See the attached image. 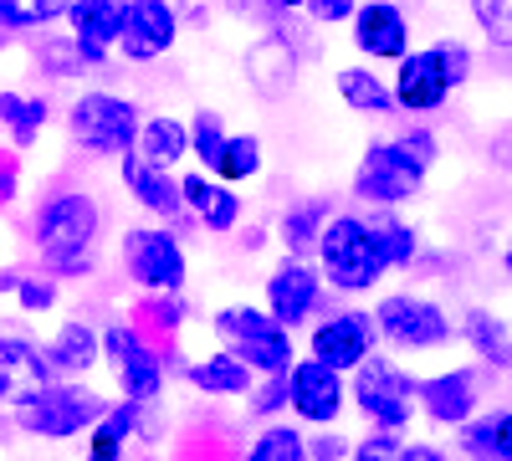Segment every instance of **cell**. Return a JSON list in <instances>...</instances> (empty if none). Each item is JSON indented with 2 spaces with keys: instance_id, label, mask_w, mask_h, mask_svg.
I'll return each mask as SVG.
<instances>
[{
  "instance_id": "c3c4849f",
  "label": "cell",
  "mask_w": 512,
  "mask_h": 461,
  "mask_svg": "<svg viewBox=\"0 0 512 461\" xmlns=\"http://www.w3.org/2000/svg\"><path fill=\"white\" fill-rule=\"evenodd\" d=\"M277 11H303V0H272Z\"/></svg>"
},
{
  "instance_id": "ba28073f",
  "label": "cell",
  "mask_w": 512,
  "mask_h": 461,
  "mask_svg": "<svg viewBox=\"0 0 512 461\" xmlns=\"http://www.w3.org/2000/svg\"><path fill=\"white\" fill-rule=\"evenodd\" d=\"M103 354H108V364H113V374H118L123 400L149 405V400L164 395V359H159V349L144 339V328H134V323L103 328Z\"/></svg>"
},
{
  "instance_id": "4dcf8cb0",
  "label": "cell",
  "mask_w": 512,
  "mask_h": 461,
  "mask_svg": "<svg viewBox=\"0 0 512 461\" xmlns=\"http://www.w3.org/2000/svg\"><path fill=\"white\" fill-rule=\"evenodd\" d=\"M461 333H466V344H472L482 359H492V364H507V359H512V333H507L487 308H472V313H466Z\"/></svg>"
},
{
  "instance_id": "52a82bcc",
  "label": "cell",
  "mask_w": 512,
  "mask_h": 461,
  "mask_svg": "<svg viewBox=\"0 0 512 461\" xmlns=\"http://www.w3.org/2000/svg\"><path fill=\"white\" fill-rule=\"evenodd\" d=\"M123 267L139 287L149 292H180L190 267H185V246L169 226H134L123 231Z\"/></svg>"
},
{
  "instance_id": "6da1fadb",
  "label": "cell",
  "mask_w": 512,
  "mask_h": 461,
  "mask_svg": "<svg viewBox=\"0 0 512 461\" xmlns=\"http://www.w3.org/2000/svg\"><path fill=\"white\" fill-rule=\"evenodd\" d=\"M103 211L93 195L82 190H57L41 200L36 211V246L52 262L57 277H88L93 272V241H98Z\"/></svg>"
},
{
  "instance_id": "8fae6325",
  "label": "cell",
  "mask_w": 512,
  "mask_h": 461,
  "mask_svg": "<svg viewBox=\"0 0 512 461\" xmlns=\"http://www.w3.org/2000/svg\"><path fill=\"white\" fill-rule=\"evenodd\" d=\"M374 328L384 333L390 344L400 349H441L451 339V323L436 303L425 298H410V292H395V298H384L379 313H374Z\"/></svg>"
},
{
  "instance_id": "f546056e",
  "label": "cell",
  "mask_w": 512,
  "mask_h": 461,
  "mask_svg": "<svg viewBox=\"0 0 512 461\" xmlns=\"http://www.w3.org/2000/svg\"><path fill=\"white\" fill-rule=\"evenodd\" d=\"M47 98H26V93H0V123L11 129L16 144H36L41 123H47Z\"/></svg>"
},
{
  "instance_id": "3957f363",
  "label": "cell",
  "mask_w": 512,
  "mask_h": 461,
  "mask_svg": "<svg viewBox=\"0 0 512 461\" xmlns=\"http://www.w3.org/2000/svg\"><path fill=\"white\" fill-rule=\"evenodd\" d=\"M466 72H472V52L461 41H441L431 52H405L395 77V103L405 113H431L451 98V88H461Z\"/></svg>"
},
{
  "instance_id": "f907efd6",
  "label": "cell",
  "mask_w": 512,
  "mask_h": 461,
  "mask_svg": "<svg viewBox=\"0 0 512 461\" xmlns=\"http://www.w3.org/2000/svg\"><path fill=\"white\" fill-rule=\"evenodd\" d=\"M507 436H512V410H507Z\"/></svg>"
},
{
  "instance_id": "d4e9b609",
  "label": "cell",
  "mask_w": 512,
  "mask_h": 461,
  "mask_svg": "<svg viewBox=\"0 0 512 461\" xmlns=\"http://www.w3.org/2000/svg\"><path fill=\"white\" fill-rule=\"evenodd\" d=\"M190 385L205 395H251V369L231 349H221V354L190 364Z\"/></svg>"
},
{
  "instance_id": "e0dca14e",
  "label": "cell",
  "mask_w": 512,
  "mask_h": 461,
  "mask_svg": "<svg viewBox=\"0 0 512 461\" xmlns=\"http://www.w3.org/2000/svg\"><path fill=\"white\" fill-rule=\"evenodd\" d=\"M323 298V282L313 267H303L297 257H287L272 277H267V313L282 323V328H297V323H308L313 308Z\"/></svg>"
},
{
  "instance_id": "484cf974",
  "label": "cell",
  "mask_w": 512,
  "mask_h": 461,
  "mask_svg": "<svg viewBox=\"0 0 512 461\" xmlns=\"http://www.w3.org/2000/svg\"><path fill=\"white\" fill-rule=\"evenodd\" d=\"M338 98H344L354 113H395V88H384V82L369 72V67H344L338 72Z\"/></svg>"
},
{
  "instance_id": "ac0fdd59",
  "label": "cell",
  "mask_w": 512,
  "mask_h": 461,
  "mask_svg": "<svg viewBox=\"0 0 512 461\" xmlns=\"http://www.w3.org/2000/svg\"><path fill=\"white\" fill-rule=\"evenodd\" d=\"M123 185L159 221H185L190 216L185 211V195H180V175L175 170H159V164H149V159H139L134 149L123 154Z\"/></svg>"
},
{
  "instance_id": "836d02e7",
  "label": "cell",
  "mask_w": 512,
  "mask_h": 461,
  "mask_svg": "<svg viewBox=\"0 0 512 461\" xmlns=\"http://www.w3.org/2000/svg\"><path fill=\"white\" fill-rule=\"evenodd\" d=\"M221 149H226V123H221V113H216V108H200V113L190 118V154L205 164V170H216Z\"/></svg>"
},
{
  "instance_id": "b9f144b4",
  "label": "cell",
  "mask_w": 512,
  "mask_h": 461,
  "mask_svg": "<svg viewBox=\"0 0 512 461\" xmlns=\"http://www.w3.org/2000/svg\"><path fill=\"white\" fill-rule=\"evenodd\" d=\"M16 190H21V164H16V154L0 149V211L16 200Z\"/></svg>"
},
{
  "instance_id": "f6af8a7d",
  "label": "cell",
  "mask_w": 512,
  "mask_h": 461,
  "mask_svg": "<svg viewBox=\"0 0 512 461\" xmlns=\"http://www.w3.org/2000/svg\"><path fill=\"white\" fill-rule=\"evenodd\" d=\"M354 461H395V446H390V431H384L379 441H369V446H359V451H354Z\"/></svg>"
},
{
  "instance_id": "4fadbf2b",
  "label": "cell",
  "mask_w": 512,
  "mask_h": 461,
  "mask_svg": "<svg viewBox=\"0 0 512 461\" xmlns=\"http://www.w3.org/2000/svg\"><path fill=\"white\" fill-rule=\"evenodd\" d=\"M287 390H292V410L313 426H333L344 410V374L328 369L323 359H292L287 369Z\"/></svg>"
},
{
  "instance_id": "44dd1931",
  "label": "cell",
  "mask_w": 512,
  "mask_h": 461,
  "mask_svg": "<svg viewBox=\"0 0 512 461\" xmlns=\"http://www.w3.org/2000/svg\"><path fill=\"white\" fill-rule=\"evenodd\" d=\"M292 77H297V57H292V41L267 31L256 47L246 52V82L256 88V98H282L292 88Z\"/></svg>"
},
{
  "instance_id": "bcb514c9",
  "label": "cell",
  "mask_w": 512,
  "mask_h": 461,
  "mask_svg": "<svg viewBox=\"0 0 512 461\" xmlns=\"http://www.w3.org/2000/svg\"><path fill=\"white\" fill-rule=\"evenodd\" d=\"M395 461H446L436 446H405V451H395Z\"/></svg>"
},
{
  "instance_id": "277c9868",
  "label": "cell",
  "mask_w": 512,
  "mask_h": 461,
  "mask_svg": "<svg viewBox=\"0 0 512 461\" xmlns=\"http://www.w3.org/2000/svg\"><path fill=\"white\" fill-rule=\"evenodd\" d=\"M216 333L251 374H287L292 369V328H282L267 308H221Z\"/></svg>"
},
{
  "instance_id": "5b68a950",
  "label": "cell",
  "mask_w": 512,
  "mask_h": 461,
  "mask_svg": "<svg viewBox=\"0 0 512 461\" xmlns=\"http://www.w3.org/2000/svg\"><path fill=\"white\" fill-rule=\"evenodd\" d=\"M139 123L144 113L134 108V98H118V93H82L72 108H67V134L88 149V154H108V159H123L139 139Z\"/></svg>"
},
{
  "instance_id": "7a4b0ae2",
  "label": "cell",
  "mask_w": 512,
  "mask_h": 461,
  "mask_svg": "<svg viewBox=\"0 0 512 461\" xmlns=\"http://www.w3.org/2000/svg\"><path fill=\"white\" fill-rule=\"evenodd\" d=\"M318 262H323V277L338 292H369L384 272H390L374 226L359 221V216H328V226L318 236Z\"/></svg>"
},
{
  "instance_id": "8d00e7d4",
  "label": "cell",
  "mask_w": 512,
  "mask_h": 461,
  "mask_svg": "<svg viewBox=\"0 0 512 461\" xmlns=\"http://www.w3.org/2000/svg\"><path fill=\"white\" fill-rule=\"evenodd\" d=\"M134 323H139V328L154 323V328H164V333H175V328L185 323V298H180V292H154L149 303H139Z\"/></svg>"
},
{
  "instance_id": "cb8c5ba5",
  "label": "cell",
  "mask_w": 512,
  "mask_h": 461,
  "mask_svg": "<svg viewBox=\"0 0 512 461\" xmlns=\"http://www.w3.org/2000/svg\"><path fill=\"white\" fill-rule=\"evenodd\" d=\"M47 354H52L57 374H88L103 359V333L88 323H62L57 339L47 344Z\"/></svg>"
},
{
  "instance_id": "7dc6e473",
  "label": "cell",
  "mask_w": 512,
  "mask_h": 461,
  "mask_svg": "<svg viewBox=\"0 0 512 461\" xmlns=\"http://www.w3.org/2000/svg\"><path fill=\"white\" fill-rule=\"evenodd\" d=\"M16 282H21V272H0V292H16Z\"/></svg>"
},
{
  "instance_id": "60d3db41",
  "label": "cell",
  "mask_w": 512,
  "mask_h": 461,
  "mask_svg": "<svg viewBox=\"0 0 512 461\" xmlns=\"http://www.w3.org/2000/svg\"><path fill=\"white\" fill-rule=\"evenodd\" d=\"M303 11H308L313 21L333 26V21H354V11H359V0H303Z\"/></svg>"
},
{
  "instance_id": "30bf717a",
  "label": "cell",
  "mask_w": 512,
  "mask_h": 461,
  "mask_svg": "<svg viewBox=\"0 0 512 461\" xmlns=\"http://www.w3.org/2000/svg\"><path fill=\"white\" fill-rule=\"evenodd\" d=\"M354 400H359V410L369 415L379 431H400V426H410L415 385L405 380L390 359H374V354H369V359L354 369Z\"/></svg>"
},
{
  "instance_id": "7402d4cb",
  "label": "cell",
  "mask_w": 512,
  "mask_h": 461,
  "mask_svg": "<svg viewBox=\"0 0 512 461\" xmlns=\"http://www.w3.org/2000/svg\"><path fill=\"white\" fill-rule=\"evenodd\" d=\"M425 410H431L436 426H466L472 421V405H477V374L472 369H451V374H436V380L415 385Z\"/></svg>"
},
{
  "instance_id": "9a60e30c",
  "label": "cell",
  "mask_w": 512,
  "mask_h": 461,
  "mask_svg": "<svg viewBox=\"0 0 512 461\" xmlns=\"http://www.w3.org/2000/svg\"><path fill=\"white\" fill-rule=\"evenodd\" d=\"M123 11H128V0H67V26L88 67H103L108 52L118 47Z\"/></svg>"
},
{
  "instance_id": "7c38bea8",
  "label": "cell",
  "mask_w": 512,
  "mask_h": 461,
  "mask_svg": "<svg viewBox=\"0 0 512 461\" xmlns=\"http://www.w3.org/2000/svg\"><path fill=\"white\" fill-rule=\"evenodd\" d=\"M175 36H180V11L169 6V0H128L123 36H118V47H123L128 62L164 57L169 47H175Z\"/></svg>"
},
{
  "instance_id": "4316f807",
  "label": "cell",
  "mask_w": 512,
  "mask_h": 461,
  "mask_svg": "<svg viewBox=\"0 0 512 461\" xmlns=\"http://www.w3.org/2000/svg\"><path fill=\"white\" fill-rule=\"evenodd\" d=\"M461 446H466V456H477V461H512L507 410H492V415H482V421L461 426Z\"/></svg>"
},
{
  "instance_id": "f35d334b",
  "label": "cell",
  "mask_w": 512,
  "mask_h": 461,
  "mask_svg": "<svg viewBox=\"0 0 512 461\" xmlns=\"http://www.w3.org/2000/svg\"><path fill=\"white\" fill-rule=\"evenodd\" d=\"M292 405V390H287V374H267L262 385H251V415H277V410H287Z\"/></svg>"
},
{
  "instance_id": "2e32d148",
  "label": "cell",
  "mask_w": 512,
  "mask_h": 461,
  "mask_svg": "<svg viewBox=\"0 0 512 461\" xmlns=\"http://www.w3.org/2000/svg\"><path fill=\"white\" fill-rule=\"evenodd\" d=\"M62 380L52 354L41 349L36 339H21V333H0V400H26L31 390Z\"/></svg>"
},
{
  "instance_id": "83f0119b",
  "label": "cell",
  "mask_w": 512,
  "mask_h": 461,
  "mask_svg": "<svg viewBox=\"0 0 512 461\" xmlns=\"http://www.w3.org/2000/svg\"><path fill=\"white\" fill-rule=\"evenodd\" d=\"M323 226H328V200H303V205H292V211L282 216L277 236H282V246L292 251V257H303L308 246H318Z\"/></svg>"
},
{
  "instance_id": "74e56055",
  "label": "cell",
  "mask_w": 512,
  "mask_h": 461,
  "mask_svg": "<svg viewBox=\"0 0 512 461\" xmlns=\"http://www.w3.org/2000/svg\"><path fill=\"white\" fill-rule=\"evenodd\" d=\"M477 26L487 31V41L497 47H512V0H472Z\"/></svg>"
},
{
  "instance_id": "ee69618b",
  "label": "cell",
  "mask_w": 512,
  "mask_h": 461,
  "mask_svg": "<svg viewBox=\"0 0 512 461\" xmlns=\"http://www.w3.org/2000/svg\"><path fill=\"white\" fill-rule=\"evenodd\" d=\"M400 144L425 164V170H431V159H436V139H431V134H425V129H410V134H400Z\"/></svg>"
},
{
  "instance_id": "8992f818",
  "label": "cell",
  "mask_w": 512,
  "mask_h": 461,
  "mask_svg": "<svg viewBox=\"0 0 512 461\" xmlns=\"http://www.w3.org/2000/svg\"><path fill=\"white\" fill-rule=\"evenodd\" d=\"M108 405L93 395V390H82V385H41L31 390L26 400H16V421L21 431L31 436H47V441H67V436H82V431H93V421L103 415Z\"/></svg>"
},
{
  "instance_id": "ab89813d",
  "label": "cell",
  "mask_w": 512,
  "mask_h": 461,
  "mask_svg": "<svg viewBox=\"0 0 512 461\" xmlns=\"http://www.w3.org/2000/svg\"><path fill=\"white\" fill-rule=\"evenodd\" d=\"M16 298H21L26 313H47V308H57V282L52 277H21Z\"/></svg>"
},
{
  "instance_id": "ffe728a7",
  "label": "cell",
  "mask_w": 512,
  "mask_h": 461,
  "mask_svg": "<svg viewBox=\"0 0 512 461\" xmlns=\"http://www.w3.org/2000/svg\"><path fill=\"white\" fill-rule=\"evenodd\" d=\"M180 195H185V211H190L205 231H216V236L236 231V221H241V195H236L231 185L205 180V170H200V175H180Z\"/></svg>"
},
{
  "instance_id": "d590c367",
  "label": "cell",
  "mask_w": 512,
  "mask_h": 461,
  "mask_svg": "<svg viewBox=\"0 0 512 461\" xmlns=\"http://www.w3.org/2000/svg\"><path fill=\"white\" fill-rule=\"evenodd\" d=\"M369 226H374V236H379V246H384V262H390V267H410V262H415V231H410L405 221H395V216H369Z\"/></svg>"
},
{
  "instance_id": "681fc988",
  "label": "cell",
  "mask_w": 512,
  "mask_h": 461,
  "mask_svg": "<svg viewBox=\"0 0 512 461\" xmlns=\"http://www.w3.org/2000/svg\"><path fill=\"white\" fill-rule=\"evenodd\" d=\"M502 272H507V282H512V246H507V257H502Z\"/></svg>"
},
{
  "instance_id": "9c48e42d",
  "label": "cell",
  "mask_w": 512,
  "mask_h": 461,
  "mask_svg": "<svg viewBox=\"0 0 512 461\" xmlns=\"http://www.w3.org/2000/svg\"><path fill=\"white\" fill-rule=\"evenodd\" d=\"M420 180H425V164L400 139H390V144L364 149L359 170H354V195L369 200V205H400L420 190Z\"/></svg>"
},
{
  "instance_id": "d6a6232c",
  "label": "cell",
  "mask_w": 512,
  "mask_h": 461,
  "mask_svg": "<svg viewBox=\"0 0 512 461\" xmlns=\"http://www.w3.org/2000/svg\"><path fill=\"white\" fill-rule=\"evenodd\" d=\"M246 461H313V456H308V441L297 436L292 426H267L262 436L251 441Z\"/></svg>"
},
{
  "instance_id": "603a6c76",
  "label": "cell",
  "mask_w": 512,
  "mask_h": 461,
  "mask_svg": "<svg viewBox=\"0 0 512 461\" xmlns=\"http://www.w3.org/2000/svg\"><path fill=\"white\" fill-rule=\"evenodd\" d=\"M134 154L149 159V164H159V170H175V164L190 154V123L169 118V113L144 118L139 123V139H134Z\"/></svg>"
},
{
  "instance_id": "5bb4252c",
  "label": "cell",
  "mask_w": 512,
  "mask_h": 461,
  "mask_svg": "<svg viewBox=\"0 0 512 461\" xmlns=\"http://www.w3.org/2000/svg\"><path fill=\"white\" fill-rule=\"evenodd\" d=\"M374 339H379V328L369 313H333L313 328V359H323L328 369L344 374L374 354Z\"/></svg>"
},
{
  "instance_id": "e575fe53",
  "label": "cell",
  "mask_w": 512,
  "mask_h": 461,
  "mask_svg": "<svg viewBox=\"0 0 512 461\" xmlns=\"http://www.w3.org/2000/svg\"><path fill=\"white\" fill-rule=\"evenodd\" d=\"M36 67L47 72V77H77L88 62H82V52H77L72 36H41V41H36Z\"/></svg>"
},
{
  "instance_id": "d6986e66",
  "label": "cell",
  "mask_w": 512,
  "mask_h": 461,
  "mask_svg": "<svg viewBox=\"0 0 512 461\" xmlns=\"http://www.w3.org/2000/svg\"><path fill=\"white\" fill-rule=\"evenodd\" d=\"M354 41H359V52L374 57V62H400L410 52V26H405L400 6H390V0H369V6L354 11Z\"/></svg>"
},
{
  "instance_id": "7bdbcfd3",
  "label": "cell",
  "mask_w": 512,
  "mask_h": 461,
  "mask_svg": "<svg viewBox=\"0 0 512 461\" xmlns=\"http://www.w3.org/2000/svg\"><path fill=\"white\" fill-rule=\"evenodd\" d=\"M308 456H313V461H344V456H349V441L333 436V431H323V436L308 441Z\"/></svg>"
},
{
  "instance_id": "f1b7e54d",
  "label": "cell",
  "mask_w": 512,
  "mask_h": 461,
  "mask_svg": "<svg viewBox=\"0 0 512 461\" xmlns=\"http://www.w3.org/2000/svg\"><path fill=\"white\" fill-rule=\"evenodd\" d=\"M216 175L221 185H241V180H256L262 175V139L256 134H226V149L216 159Z\"/></svg>"
},
{
  "instance_id": "1f68e13d",
  "label": "cell",
  "mask_w": 512,
  "mask_h": 461,
  "mask_svg": "<svg viewBox=\"0 0 512 461\" xmlns=\"http://www.w3.org/2000/svg\"><path fill=\"white\" fill-rule=\"evenodd\" d=\"M67 16V0H0V31H41Z\"/></svg>"
}]
</instances>
